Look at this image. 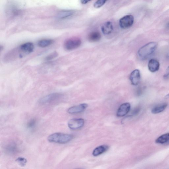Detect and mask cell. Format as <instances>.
<instances>
[{"label": "cell", "instance_id": "obj_22", "mask_svg": "<svg viewBox=\"0 0 169 169\" xmlns=\"http://www.w3.org/2000/svg\"><path fill=\"white\" fill-rule=\"evenodd\" d=\"M36 121L34 119L30 120L27 125V127L28 128L30 129H33L36 125Z\"/></svg>", "mask_w": 169, "mask_h": 169}, {"label": "cell", "instance_id": "obj_24", "mask_svg": "<svg viewBox=\"0 0 169 169\" xmlns=\"http://www.w3.org/2000/svg\"><path fill=\"white\" fill-rule=\"evenodd\" d=\"M169 75V66L167 67L166 70L165 74L164 75V77H167Z\"/></svg>", "mask_w": 169, "mask_h": 169}, {"label": "cell", "instance_id": "obj_21", "mask_svg": "<svg viewBox=\"0 0 169 169\" xmlns=\"http://www.w3.org/2000/svg\"><path fill=\"white\" fill-rule=\"evenodd\" d=\"M106 1L99 0L94 4V7L95 8H99L102 6L106 3Z\"/></svg>", "mask_w": 169, "mask_h": 169}, {"label": "cell", "instance_id": "obj_10", "mask_svg": "<svg viewBox=\"0 0 169 169\" xmlns=\"http://www.w3.org/2000/svg\"><path fill=\"white\" fill-rule=\"evenodd\" d=\"M148 68L149 71L152 72L158 71L159 68L160 63L156 59L152 58L150 60L148 63Z\"/></svg>", "mask_w": 169, "mask_h": 169}, {"label": "cell", "instance_id": "obj_23", "mask_svg": "<svg viewBox=\"0 0 169 169\" xmlns=\"http://www.w3.org/2000/svg\"><path fill=\"white\" fill-rule=\"evenodd\" d=\"M140 111V108L139 107H137L131 113V116H135L138 115Z\"/></svg>", "mask_w": 169, "mask_h": 169}, {"label": "cell", "instance_id": "obj_25", "mask_svg": "<svg viewBox=\"0 0 169 169\" xmlns=\"http://www.w3.org/2000/svg\"><path fill=\"white\" fill-rule=\"evenodd\" d=\"M89 1H86V0H83V1H81V3L83 4H85L89 2Z\"/></svg>", "mask_w": 169, "mask_h": 169}, {"label": "cell", "instance_id": "obj_5", "mask_svg": "<svg viewBox=\"0 0 169 169\" xmlns=\"http://www.w3.org/2000/svg\"><path fill=\"white\" fill-rule=\"evenodd\" d=\"M62 96V94L60 93H54L49 94L41 98L39 102L41 104L50 103L60 98Z\"/></svg>", "mask_w": 169, "mask_h": 169}, {"label": "cell", "instance_id": "obj_20", "mask_svg": "<svg viewBox=\"0 0 169 169\" xmlns=\"http://www.w3.org/2000/svg\"><path fill=\"white\" fill-rule=\"evenodd\" d=\"M58 53L56 52H54L49 55L46 58V60L47 61H51L55 58H56L58 57Z\"/></svg>", "mask_w": 169, "mask_h": 169}, {"label": "cell", "instance_id": "obj_11", "mask_svg": "<svg viewBox=\"0 0 169 169\" xmlns=\"http://www.w3.org/2000/svg\"><path fill=\"white\" fill-rule=\"evenodd\" d=\"M21 51L25 53L33 52L34 49V44L31 42H27L21 45L19 47Z\"/></svg>", "mask_w": 169, "mask_h": 169}, {"label": "cell", "instance_id": "obj_8", "mask_svg": "<svg viewBox=\"0 0 169 169\" xmlns=\"http://www.w3.org/2000/svg\"><path fill=\"white\" fill-rule=\"evenodd\" d=\"M88 107V105L83 103L72 107L68 109L67 112L70 114H75L83 112Z\"/></svg>", "mask_w": 169, "mask_h": 169}, {"label": "cell", "instance_id": "obj_16", "mask_svg": "<svg viewBox=\"0 0 169 169\" xmlns=\"http://www.w3.org/2000/svg\"><path fill=\"white\" fill-rule=\"evenodd\" d=\"M167 106V104L163 103L158 105L154 107L152 110L151 112L154 114H156L161 113L165 110Z\"/></svg>", "mask_w": 169, "mask_h": 169}, {"label": "cell", "instance_id": "obj_14", "mask_svg": "<svg viewBox=\"0 0 169 169\" xmlns=\"http://www.w3.org/2000/svg\"><path fill=\"white\" fill-rule=\"evenodd\" d=\"M113 29V25L110 22H106L102 27L103 33L105 35L110 34L112 32Z\"/></svg>", "mask_w": 169, "mask_h": 169}, {"label": "cell", "instance_id": "obj_19", "mask_svg": "<svg viewBox=\"0 0 169 169\" xmlns=\"http://www.w3.org/2000/svg\"><path fill=\"white\" fill-rule=\"evenodd\" d=\"M16 162L21 167H24L27 163V160L23 158H19L16 160Z\"/></svg>", "mask_w": 169, "mask_h": 169}, {"label": "cell", "instance_id": "obj_17", "mask_svg": "<svg viewBox=\"0 0 169 169\" xmlns=\"http://www.w3.org/2000/svg\"><path fill=\"white\" fill-rule=\"evenodd\" d=\"M169 141V133L163 134L159 137L155 141L156 143L163 144Z\"/></svg>", "mask_w": 169, "mask_h": 169}, {"label": "cell", "instance_id": "obj_1", "mask_svg": "<svg viewBox=\"0 0 169 169\" xmlns=\"http://www.w3.org/2000/svg\"><path fill=\"white\" fill-rule=\"evenodd\" d=\"M157 46V43L155 42H150L144 45L139 50V57L143 60L147 59L156 51Z\"/></svg>", "mask_w": 169, "mask_h": 169}, {"label": "cell", "instance_id": "obj_15", "mask_svg": "<svg viewBox=\"0 0 169 169\" xmlns=\"http://www.w3.org/2000/svg\"><path fill=\"white\" fill-rule=\"evenodd\" d=\"M101 38V35L99 32L94 31L90 33L88 36V39L91 42H98Z\"/></svg>", "mask_w": 169, "mask_h": 169}, {"label": "cell", "instance_id": "obj_3", "mask_svg": "<svg viewBox=\"0 0 169 169\" xmlns=\"http://www.w3.org/2000/svg\"><path fill=\"white\" fill-rule=\"evenodd\" d=\"M81 44L80 38L77 37H73L66 40L65 42L64 46L65 49L70 51L79 47Z\"/></svg>", "mask_w": 169, "mask_h": 169}, {"label": "cell", "instance_id": "obj_7", "mask_svg": "<svg viewBox=\"0 0 169 169\" xmlns=\"http://www.w3.org/2000/svg\"><path fill=\"white\" fill-rule=\"evenodd\" d=\"M131 109V105L129 103L122 104L118 109L117 115L118 117H123L125 116L128 113Z\"/></svg>", "mask_w": 169, "mask_h": 169}, {"label": "cell", "instance_id": "obj_29", "mask_svg": "<svg viewBox=\"0 0 169 169\" xmlns=\"http://www.w3.org/2000/svg\"></svg>", "mask_w": 169, "mask_h": 169}, {"label": "cell", "instance_id": "obj_2", "mask_svg": "<svg viewBox=\"0 0 169 169\" xmlns=\"http://www.w3.org/2000/svg\"><path fill=\"white\" fill-rule=\"evenodd\" d=\"M74 138L71 135L61 133H55L50 135L48 140L50 142L60 144H65L69 143Z\"/></svg>", "mask_w": 169, "mask_h": 169}, {"label": "cell", "instance_id": "obj_28", "mask_svg": "<svg viewBox=\"0 0 169 169\" xmlns=\"http://www.w3.org/2000/svg\"><path fill=\"white\" fill-rule=\"evenodd\" d=\"M167 143H168V144H169V141Z\"/></svg>", "mask_w": 169, "mask_h": 169}, {"label": "cell", "instance_id": "obj_6", "mask_svg": "<svg viewBox=\"0 0 169 169\" xmlns=\"http://www.w3.org/2000/svg\"><path fill=\"white\" fill-rule=\"evenodd\" d=\"M84 120L82 119H73L68 123V127L72 130H76L83 127L84 124Z\"/></svg>", "mask_w": 169, "mask_h": 169}, {"label": "cell", "instance_id": "obj_13", "mask_svg": "<svg viewBox=\"0 0 169 169\" xmlns=\"http://www.w3.org/2000/svg\"><path fill=\"white\" fill-rule=\"evenodd\" d=\"M75 11L71 10H63L58 13L57 17L58 19L63 20L67 19L74 14Z\"/></svg>", "mask_w": 169, "mask_h": 169}, {"label": "cell", "instance_id": "obj_9", "mask_svg": "<svg viewBox=\"0 0 169 169\" xmlns=\"http://www.w3.org/2000/svg\"><path fill=\"white\" fill-rule=\"evenodd\" d=\"M141 75L140 71L135 70L131 73L130 79L132 85H138L140 81Z\"/></svg>", "mask_w": 169, "mask_h": 169}, {"label": "cell", "instance_id": "obj_4", "mask_svg": "<svg viewBox=\"0 0 169 169\" xmlns=\"http://www.w3.org/2000/svg\"><path fill=\"white\" fill-rule=\"evenodd\" d=\"M134 18L131 15H128L123 17L120 19L119 25L121 28L127 29L130 28L133 25Z\"/></svg>", "mask_w": 169, "mask_h": 169}, {"label": "cell", "instance_id": "obj_27", "mask_svg": "<svg viewBox=\"0 0 169 169\" xmlns=\"http://www.w3.org/2000/svg\"><path fill=\"white\" fill-rule=\"evenodd\" d=\"M167 27H169V22L167 24Z\"/></svg>", "mask_w": 169, "mask_h": 169}, {"label": "cell", "instance_id": "obj_18", "mask_svg": "<svg viewBox=\"0 0 169 169\" xmlns=\"http://www.w3.org/2000/svg\"><path fill=\"white\" fill-rule=\"evenodd\" d=\"M53 43V40L51 39H44L39 41L38 45L40 47L45 48L49 46Z\"/></svg>", "mask_w": 169, "mask_h": 169}, {"label": "cell", "instance_id": "obj_26", "mask_svg": "<svg viewBox=\"0 0 169 169\" xmlns=\"http://www.w3.org/2000/svg\"><path fill=\"white\" fill-rule=\"evenodd\" d=\"M166 98H169V94L167 95H166Z\"/></svg>", "mask_w": 169, "mask_h": 169}, {"label": "cell", "instance_id": "obj_12", "mask_svg": "<svg viewBox=\"0 0 169 169\" xmlns=\"http://www.w3.org/2000/svg\"><path fill=\"white\" fill-rule=\"evenodd\" d=\"M109 148V146L107 145H104L99 146L93 150V155L95 157L99 156L107 151Z\"/></svg>", "mask_w": 169, "mask_h": 169}]
</instances>
